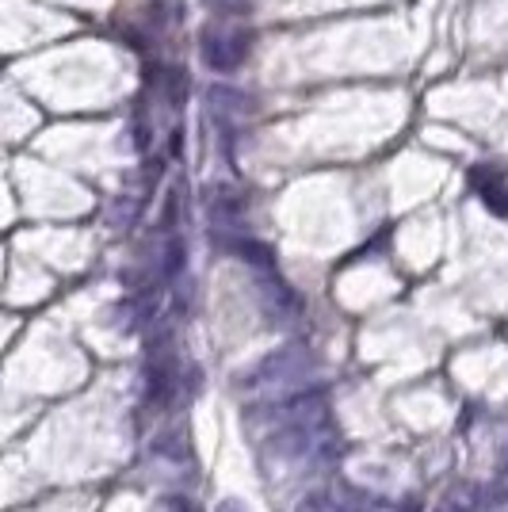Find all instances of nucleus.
Returning a JSON list of instances; mask_svg holds the SVG:
<instances>
[{
    "instance_id": "obj_4",
    "label": "nucleus",
    "mask_w": 508,
    "mask_h": 512,
    "mask_svg": "<svg viewBox=\"0 0 508 512\" xmlns=\"http://www.w3.org/2000/svg\"><path fill=\"white\" fill-rule=\"evenodd\" d=\"M329 505L333 512H375V497L360 486H348V482H337L329 490Z\"/></svg>"
},
{
    "instance_id": "obj_7",
    "label": "nucleus",
    "mask_w": 508,
    "mask_h": 512,
    "mask_svg": "<svg viewBox=\"0 0 508 512\" xmlns=\"http://www.w3.org/2000/svg\"><path fill=\"white\" fill-rule=\"evenodd\" d=\"M482 199H486L489 211L508 214V192L501 188V184H486V188H482Z\"/></svg>"
},
{
    "instance_id": "obj_6",
    "label": "nucleus",
    "mask_w": 508,
    "mask_h": 512,
    "mask_svg": "<svg viewBox=\"0 0 508 512\" xmlns=\"http://www.w3.org/2000/svg\"><path fill=\"white\" fill-rule=\"evenodd\" d=\"M165 85H169V104L172 107L184 104V96H188V77H184V69H169V73H165Z\"/></svg>"
},
{
    "instance_id": "obj_2",
    "label": "nucleus",
    "mask_w": 508,
    "mask_h": 512,
    "mask_svg": "<svg viewBox=\"0 0 508 512\" xmlns=\"http://www.w3.org/2000/svg\"><path fill=\"white\" fill-rule=\"evenodd\" d=\"M302 371H310V356L298 348V344H291V348H279V352H272L268 360H260L249 371V379H245V386H272V383H287V379H298Z\"/></svg>"
},
{
    "instance_id": "obj_11",
    "label": "nucleus",
    "mask_w": 508,
    "mask_h": 512,
    "mask_svg": "<svg viewBox=\"0 0 508 512\" xmlns=\"http://www.w3.org/2000/svg\"><path fill=\"white\" fill-rule=\"evenodd\" d=\"M214 512H245V505H237V501H230V497H226V501H218V509Z\"/></svg>"
},
{
    "instance_id": "obj_1",
    "label": "nucleus",
    "mask_w": 508,
    "mask_h": 512,
    "mask_svg": "<svg viewBox=\"0 0 508 512\" xmlns=\"http://www.w3.org/2000/svg\"><path fill=\"white\" fill-rule=\"evenodd\" d=\"M272 448L283 459H333L340 436L318 398H295L283 406V428L272 436Z\"/></svg>"
},
{
    "instance_id": "obj_3",
    "label": "nucleus",
    "mask_w": 508,
    "mask_h": 512,
    "mask_svg": "<svg viewBox=\"0 0 508 512\" xmlns=\"http://www.w3.org/2000/svg\"><path fill=\"white\" fill-rule=\"evenodd\" d=\"M253 50V35L249 31H233V35H203V62L211 65L214 73H230L237 65L249 58Z\"/></svg>"
},
{
    "instance_id": "obj_10",
    "label": "nucleus",
    "mask_w": 508,
    "mask_h": 512,
    "mask_svg": "<svg viewBox=\"0 0 508 512\" xmlns=\"http://www.w3.org/2000/svg\"><path fill=\"white\" fill-rule=\"evenodd\" d=\"M161 512H195V505H191L188 497H165Z\"/></svg>"
},
{
    "instance_id": "obj_5",
    "label": "nucleus",
    "mask_w": 508,
    "mask_h": 512,
    "mask_svg": "<svg viewBox=\"0 0 508 512\" xmlns=\"http://www.w3.org/2000/svg\"><path fill=\"white\" fill-rule=\"evenodd\" d=\"M478 497H482V493L474 490V486H455V490L440 501L436 512H478Z\"/></svg>"
},
{
    "instance_id": "obj_8",
    "label": "nucleus",
    "mask_w": 508,
    "mask_h": 512,
    "mask_svg": "<svg viewBox=\"0 0 508 512\" xmlns=\"http://www.w3.org/2000/svg\"><path fill=\"white\" fill-rule=\"evenodd\" d=\"M218 16H249L253 12V4L249 0H207Z\"/></svg>"
},
{
    "instance_id": "obj_9",
    "label": "nucleus",
    "mask_w": 508,
    "mask_h": 512,
    "mask_svg": "<svg viewBox=\"0 0 508 512\" xmlns=\"http://www.w3.org/2000/svg\"><path fill=\"white\" fill-rule=\"evenodd\" d=\"M184 241H169V249H165V276H176L180 268H184Z\"/></svg>"
}]
</instances>
